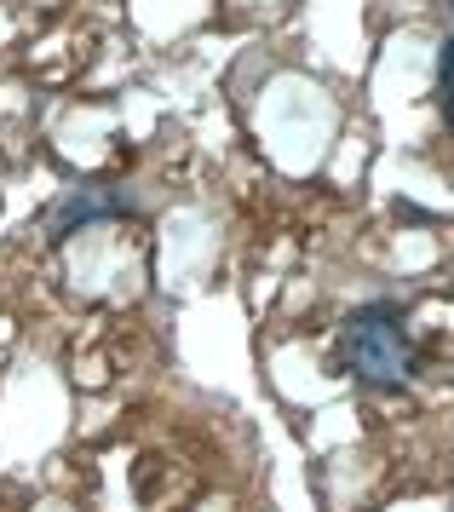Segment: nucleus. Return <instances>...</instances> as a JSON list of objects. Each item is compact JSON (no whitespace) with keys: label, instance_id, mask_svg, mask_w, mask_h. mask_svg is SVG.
Instances as JSON below:
<instances>
[{"label":"nucleus","instance_id":"nucleus-1","mask_svg":"<svg viewBox=\"0 0 454 512\" xmlns=\"http://www.w3.org/2000/svg\"><path fill=\"white\" fill-rule=\"evenodd\" d=\"M334 363L351 374L363 392L397 397L414 380V340H409V311L397 300H368L334 334Z\"/></svg>","mask_w":454,"mask_h":512},{"label":"nucleus","instance_id":"nucleus-2","mask_svg":"<svg viewBox=\"0 0 454 512\" xmlns=\"http://www.w3.org/2000/svg\"><path fill=\"white\" fill-rule=\"evenodd\" d=\"M121 213H138V202L127 196V190L75 185V190H64V202L41 219V231H46V242H64V236H75L81 225H92V219H121Z\"/></svg>","mask_w":454,"mask_h":512},{"label":"nucleus","instance_id":"nucleus-3","mask_svg":"<svg viewBox=\"0 0 454 512\" xmlns=\"http://www.w3.org/2000/svg\"><path fill=\"white\" fill-rule=\"evenodd\" d=\"M437 110H443V121H449V133H454V35L437 52Z\"/></svg>","mask_w":454,"mask_h":512},{"label":"nucleus","instance_id":"nucleus-4","mask_svg":"<svg viewBox=\"0 0 454 512\" xmlns=\"http://www.w3.org/2000/svg\"><path fill=\"white\" fill-rule=\"evenodd\" d=\"M449 18H454V0H449Z\"/></svg>","mask_w":454,"mask_h":512}]
</instances>
